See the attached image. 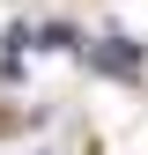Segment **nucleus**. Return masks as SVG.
<instances>
[{
	"label": "nucleus",
	"mask_w": 148,
	"mask_h": 155,
	"mask_svg": "<svg viewBox=\"0 0 148 155\" xmlns=\"http://www.w3.org/2000/svg\"><path fill=\"white\" fill-rule=\"evenodd\" d=\"M89 59L104 74H141V45L133 37H104V45H89Z\"/></svg>",
	"instance_id": "1"
}]
</instances>
